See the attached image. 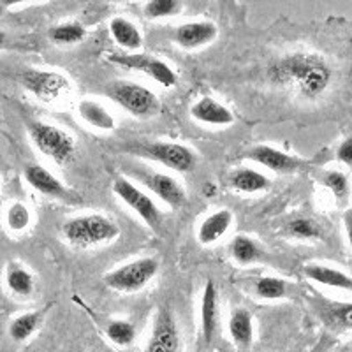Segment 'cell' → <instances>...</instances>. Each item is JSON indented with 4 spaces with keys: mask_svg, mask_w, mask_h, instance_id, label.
Listing matches in <instances>:
<instances>
[{
    "mask_svg": "<svg viewBox=\"0 0 352 352\" xmlns=\"http://www.w3.org/2000/svg\"><path fill=\"white\" fill-rule=\"evenodd\" d=\"M270 78L305 99H316L329 87L331 69L319 56L294 53L275 62L270 67Z\"/></svg>",
    "mask_w": 352,
    "mask_h": 352,
    "instance_id": "obj_1",
    "label": "cell"
},
{
    "mask_svg": "<svg viewBox=\"0 0 352 352\" xmlns=\"http://www.w3.org/2000/svg\"><path fill=\"white\" fill-rule=\"evenodd\" d=\"M62 234L72 247L92 248L116 240L120 234V228L111 217L87 213V215L72 217L64 222Z\"/></svg>",
    "mask_w": 352,
    "mask_h": 352,
    "instance_id": "obj_2",
    "label": "cell"
},
{
    "mask_svg": "<svg viewBox=\"0 0 352 352\" xmlns=\"http://www.w3.org/2000/svg\"><path fill=\"white\" fill-rule=\"evenodd\" d=\"M106 96L118 108L136 118H152L160 111V100L144 85L136 81H113L106 87Z\"/></svg>",
    "mask_w": 352,
    "mask_h": 352,
    "instance_id": "obj_3",
    "label": "cell"
},
{
    "mask_svg": "<svg viewBox=\"0 0 352 352\" xmlns=\"http://www.w3.org/2000/svg\"><path fill=\"white\" fill-rule=\"evenodd\" d=\"M28 136L32 140L34 146L56 166H65L74 159L76 143L74 138L64 129L36 120L28 124Z\"/></svg>",
    "mask_w": 352,
    "mask_h": 352,
    "instance_id": "obj_4",
    "label": "cell"
},
{
    "mask_svg": "<svg viewBox=\"0 0 352 352\" xmlns=\"http://www.w3.org/2000/svg\"><path fill=\"white\" fill-rule=\"evenodd\" d=\"M159 272L155 257H141L122 264L104 275V284L116 292H138L150 284Z\"/></svg>",
    "mask_w": 352,
    "mask_h": 352,
    "instance_id": "obj_5",
    "label": "cell"
},
{
    "mask_svg": "<svg viewBox=\"0 0 352 352\" xmlns=\"http://www.w3.org/2000/svg\"><path fill=\"white\" fill-rule=\"evenodd\" d=\"M113 192L122 203L127 204L132 212L140 215V219L150 229L160 231V228H162V210L157 206V203L150 197L148 192L141 190L134 182H131L125 176H118L113 182Z\"/></svg>",
    "mask_w": 352,
    "mask_h": 352,
    "instance_id": "obj_6",
    "label": "cell"
},
{
    "mask_svg": "<svg viewBox=\"0 0 352 352\" xmlns=\"http://www.w3.org/2000/svg\"><path fill=\"white\" fill-rule=\"evenodd\" d=\"M21 85L30 96L41 102L53 104L65 99L71 94V81L55 71H41V69H27L21 72Z\"/></svg>",
    "mask_w": 352,
    "mask_h": 352,
    "instance_id": "obj_7",
    "label": "cell"
},
{
    "mask_svg": "<svg viewBox=\"0 0 352 352\" xmlns=\"http://www.w3.org/2000/svg\"><path fill=\"white\" fill-rule=\"evenodd\" d=\"M131 175L153 196L168 204L169 208H182L187 203V192H185L184 185L173 176L155 171V169L144 168V166H138L136 169H132Z\"/></svg>",
    "mask_w": 352,
    "mask_h": 352,
    "instance_id": "obj_8",
    "label": "cell"
},
{
    "mask_svg": "<svg viewBox=\"0 0 352 352\" xmlns=\"http://www.w3.org/2000/svg\"><path fill=\"white\" fill-rule=\"evenodd\" d=\"M138 153L176 173L192 171L197 162V157L192 150L185 146V144L173 143V141L146 143L140 146Z\"/></svg>",
    "mask_w": 352,
    "mask_h": 352,
    "instance_id": "obj_9",
    "label": "cell"
},
{
    "mask_svg": "<svg viewBox=\"0 0 352 352\" xmlns=\"http://www.w3.org/2000/svg\"><path fill=\"white\" fill-rule=\"evenodd\" d=\"M109 60L118 65V67L141 72V74L148 76L150 80L162 85L164 88L175 87L176 81H178V76L171 69V65L153 55H146V53H120V55L109 56Z\"/></svg>",
    "mask_w": 352,
    "mask_h": 352,
    "instance_id": "obj_10",
    "label": "cell"
},
{
    "mask_svg": "<svg viewBox=\"0 0 352 352\" xmlns=\"http://www.w3.org/2000/svg\"><path fill=\"white\" fill-rule=\"evenodd\" d=\"M146 352H182L180 328L169 308L160 307L155 314Z\"/></svg>",
    "mask_w": 352,
    "mask_h": 352,
    "instance_id": "obj_11",
    "label": "cell"
},
{
    "mask_svg": "<svg viewBox=\"0 0 352 352\" xmlns=\"http://www.w3.org/2000/svg\"><path fill=\"white\" fill-rule=\"evenodd\" d=\"M247 159H250L252 162H256V164L263 166V168L270 169V171L278 173V175L294 173L301 164H303V160L289 155V153L282 152V150L268 146V144L254 146V148L247 153Z\"/></svg>",
    "mask_w": 352,
    "mask_h": 352,
    "instance_id": "obj_12",
    "label": "cell"
},
{
    "mask_svg": "<svg viewBox=\"0 0 352 352\" xmlns=\"http://www.w3.org/2000/svg\"><path fill=\"white\" fill-rule=\"evenodd\" d=\"M25 180L34 190H37L43 196L55 197V199H69L72 192L62 184L50 169L41 164H27L25 166Z\"/></svg>",
    "mask_w": 352,
    "mask_h": 352,
    "instance_id": "obj_13",
    "label": "cell"
},
{
    "mask_svg": "<svg viewBox=\"0 0 352 352\" xmlns=\"http://www.w3.org/2000/svg\"><path fill=\"white\" fill-rule=\"evenodd\" d=\"M217 34H219V27L213 21L201 20L180 25L173 32V39L182 48L197 50L212 43L217 37Z\"/></svg>",
    "mask_w": 352,
    "mask_h": 352,
    "instance_id": "obj_14",
    "label": "cell"
},
{
    "mask_svg": "<svg viewBox=\"0 0 352 352\" xmlns=\"http://www.w3.org/2000/svg\"><path fill=\"white\" fill-rule=\"evenodd\" d=\"M219 291L213 280L206 282L201 296V307H199V322H201V335L206 344H212L215 338L217 331H219Z\"/></svg>",
    "mask_w": 352,
    "mask_h": 352,
    "instance_id": "obj_15",
    "label": "cell"
},
{
    "mask_svg": "<svg viewBox=\"0 0 352 352\" xmlns=\"http://www.w3.org/2000/svg\"><path fill=\"white\" fill-rule=\"evenodd\" d=\"M190 115L199 124L213 125V127H228L234 124V115L231 109L213 97H201L190 108Z\"/></svg>",
    "mask_w": 352,
    "mask_h": 352,
    "instance_id": "obj_16",
    "label": "cell"
},
{
    "mask_svg": "<svg viewBox=\"0 0 352 352\" xmlns=\"http://www.w3.org/2000/svg\"><path fill=\"white\" fill-rule=\"evenodd\" d=\"M78 116L85 125L99 132H113L116 129V122L111 113L104 106L94 99H83L78 104Z\"/></svg>",
    "mask_w": 352,
    "mask_h": 352,
    "instance_id": "obj_17",
    "label": "cell"
},
{
    "mask_svg": "<svg viewBox=\"0 0 352 352\" xmlns=\"http://www.w3.org/2000/svg\"><path fill=\"white\" fill-rule=\"evenodd\" d=\"M232 213L229 210L222 208L213 212L203 220L197 228V240L201 245H213L226 236V232L232 226Z\"/></svg>",
    "mask_w": 352,
    "mask_h": 352,
    "instance_id": "obj_18",
    "label": "cell"
},
{
    "mask_svg": "<svg viewBox=\"0 0 352 352\" xmlns=\"http://www.w3.org/2000/svg\"><path fill=\"white\" fill-rule=\"evenodd\" d=\"M109 34L120 48L129 50L131 53H138V50L143 48V36L140 28L127 18H113L109 21Z\"/></svg>",
    "mask_w": 352,
    "mask_h": 352,
    "instance_id": "obj_19",
    "label": "cell"
},
{
    "mask_svg": "<svg viewBox=\"0 0 352 352\" xmlns=\"http://www.w3.org/2000/svg\"><path fill=\"white\" fill-rule=\"evenodd\" d=\"M228 331L231 340L240 349H248L254 342V320L252 314L247 308L232 310L228 322Z\"/></svg>",
    "mask_w": 352,
    "mask_h": 352,
    "instance_id": "obj_20",
    "label": "cell"
},
{
    "mask_svg": "<svg viewBox=\"0 0 352 352\" xmlns=\"http://www.w3.org/2000/svg\"><path fill=\"white\" fill-rule=\"evenodd\" d=\"M229 184L234 190L241 194H256L263 192L270 187V178L257 169L240 168L232 173Z\"/></svg>",
    "mask_w": 352,
    "mask_h": 352,
    "instance_id": "obj_21",
    "label": "cell"
},
{
    "mask_svg": "<svg viewBox=\"0 0 352 352\" xmlns=\"http://www.w3.org/2000/svg\"><path fill=\"white\" fill-rule=\"evenodd\" d=\"M305 275H307L310 280L317 282V284L320 285L352 291V278L349 275H345L344 272H340V270L328 268V266H319V264H310V266L305 268Z\"/></svg>",
    "mask_w": 352,
    "mask_h": 352,
    "instance_id": "obj_22",
    "label": "cell"
},
{
    "mask_svg": "<svg viewBox=\"0 0 352 352\" xmlns=\"http://www.w3.org/2000/svg\"><path fill=\"white\" fill-rule=\"evenodd\" d=\"M6 284L12 294L21 298L30 296L36 289V280H34L32 273L16 263L11 264L6 272Z\"/></svg>",
    "mask_w": 352,
    "mask_h": 352,
    "instance_id": "obj_23",
    "label": "cell"
},
{
    "mask_svg": "<svg viewBox=\"0 0 352 352\" xmlns=\"http://www.w3.org/2000/svg\"><path fill=\"white\" fill-rule=\"evenodd\" d=\"M231 256L240 264H252L263 259L264 250L256 240L248 236H236L231 241Z\"/></svg>",
    "mask_w": 352,
    "mask_h": 352,
    "instance_id": "obj_24",
    "label": "cell"
},
{
    "mask_svg": "<svg viewBox=\"0 0 352 352\" xmlns=\"http://www.w3.org/2000/svg\"><path fill=\"white\" fill-rule=\"evenodd\" d=\"M41 322V314L39 312H27L18 316L16 319H12V322L9 324V336H11L14 342H25L27 338L36 333V329L39 328Z\"/></svg>",
    "mask_w": 352,
    "mask_h": 352,
    "instance_id": "obj_25",
    "label": "cell"
},
{
    "mask_svg": "<svg viewBox=\"0 0 352 352\" xmlns=\"http://www.w3.org/2000/svg\"><path fill=\"white\" fill-rule=\"evenodd\" d=\"M106 336L118 347H129L136 340V326L131 320L113 319L106 326Z\"/></svg>",
    "mask_w": 352,
    "mask_h": 352,
    "instance_id": "obj_26",
    "label": "cell"
},
{
    "mask_svg": "<svg viewBox=\"0 0 352 352\" xmlns=\"http://www.w3.org/2000/svg\"><path fill=\"white\" fill-rule=\"evenodd\" d=\"M254 292L261 300H280L287 292V284L278 276H261L254 284Z\"/></svg>",
    "mask_w": 352,
    "mask_h": 352,
    "instance_id": "obj_27",
    "label": "cell"
},
{
    "mask_svg": "<svg viewBox=\"0 0 352 352\" xmlns=\"http://www.w3.org/2000/svg\"><path fill=\"white\" fill-rule=\"evenodd\" d=\"M50 37L53 43L60 46H71V44L81 43L87 37V32L80 23H62L50 30Z\"/></svg>",
    "mask_w": 352,
    "mask_h": 352,
    "instance_id": "obj_28",
    "label": "cell"
},
{
    "mask_svg": "<svg viewBox=\"0 0 352 352\" xmlns=\"http://www.w3.org/2000/svg\"><path fill=\"white\" fill-rule=\"evenodd\" d=\"M184 4L178 0H150L144 4V16L150 20H162L180 14Z\"/></svg>",
    "mask_w": 352,
    "mask_h": 352,
    "instance_id": "obj_29",
    "label": "cell"
},
{
    "mask_svg": "<svg viewBox=\"0 0 352 352\" xmlns=\"http://www.w3.org/2000/svg\"><path fill=\"white\" fill-rule=\"evenodd\" d=\"M32 222V213L25 203H12L6 212V224L12 232H23Z\"/></svg>",
    "mask_w": 352,
    "mask_h": 352,
    "instance_id": "obj_30",
    "label": "cell"
},
{
    "mask_svg": "<svg viewBox=\"0 0 352 352\" xmlns=\"http://www.w3.org/2000/svg\"><path fill=\"white\" fill-rule=\"evenodd\" d=\"M285 232L291 238H300V240H312L320 238V228L310 219H294L285 226Z\"/></svg>",
    "mask_w": 352,
    "mask_h": 352,
    "instance_id": "obj_31",
    "label": "cell"
},
{
    "mask_svg": "<svg viewBox=\"0 0 352 352\" xmlns=\"http://www.w3.org/2000/svg\"><path fill=\"white\" fill-rule=\"evenodd\" d=\"M322 184L333 192V196L338 201H344L349 194L347 176L340 171H328L322 176Z\"/></svg>",
    "mask_w": 352,
    "mask_h": 352,
    "instance_id": "obj_32",
    "label": "cell"
},
{
    "mask_svg": "<svg viewBox=\"0 0 352 352\" xmlns=\"http://www.w3.org/2000/svg\"><path fill=\"white\" fill-rule=\"evenodd\" d=\"M333 319L342 326V328H352V305H340L331 312Z\"/></svg>",
    "mask_w": 352,
    "mask_h": 352,
    "instance_id": "obj_33",
    "label": "cell"
},
{
    "mask_svg": "<svg viewBox=\"0 0 352 352\" xmlns=\"http://www.w3.org/2000/svg\"><path fill=\"white\" fill-rule=\"evenodd\" d=\"M336 157H338V160H340V162H344V164L352 166V138L345 140L344 143L338 146Z\"/></svg>",
    "mask_w": 352,
    "mask_h": 352,
    "instance_id": "obj_34",
    "label": "cell"
},
{
    "mask_svg": "<svg viewBox=\"0 0 352 352\" xmlns=\"http://www.w3.org/2000/svg\"><path fill=\"white\" fill-rule=\"evenodd\" d=\"M344 222H345V231H347L349 243H351V248H352V206L345 212Z\"/></svg>",
    "mask_w": 352,
    "mask_h": 352,
    "instance_id": "obj_35",
    "label": "cell"
},
{
    "mask_svg": "<svg viewBox=\"0 0 352 352\" xmlns=\"http://www.w3.org/2000/svg\"><path fill=\"white\" fill-rule=\"evenodd\" d=\"M204 196H215V187L213 185H204Z\"/></svg>",
    "mask_w": 352,
    "mask_h": 352,
    "instance_id": "obj_36",
    "label": "cell"
},
{
    "mask_svg": "<svg viewBox=\"0 0 352 352\" xmlns=\"http://www.w3.org/2000/svg\"><path fill=\"white\" fill-rule=\"evenodd\" d=\"M4 44H6V34L2 32V30H0V48H2Z\"/></svg>",
    "mask_w": 352,
    "mask_h": 352,
    "instance_id": "obj_37",
    "label": "cell"
}]
</instances>
